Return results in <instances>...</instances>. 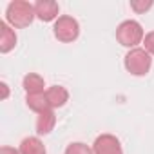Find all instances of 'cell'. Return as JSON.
I'll return each mask as SVG.
<instances>
[{
    "mask_svg": "<svg viewBox=\"0 0 154 154\" xmlns=\"http://www.w3.org/2000/svg\"><path fill=\"white\" fill-rule=\"evenodd\" d=\"M36 13H35V6H31L26 0H15L11 2L6 9V20L11 27L22 29L31 26V22L35 20Z\"/></svg>",
    "mask_w": 154,
    "mask_h": 154,
    "instance_id": "obj_1",
    "label": "cell"
},
{
    "mask_svg": "<svg viewBox=\"0 0 154 154\" xmlns=\"http://www.w3.org/2000/svg\"><path fill=\"white\" fill-rule=\"evenodd\" d=\"M145 38L143 35V27L140 22L136 20H125L118 26L116 29V40L123 45V47H129V49H134L138 44H141Z\"/></svg>",
    "mask_w": 154,
    "mask_h": 154,
    "instance_id": "obj_2",
    "label": "cell"
},
{
    "mask_svg": "<svg viewBox=\"0 0 154 154\" xmlns=\"http://www.w3.org/2000/svg\"><path fill=\"white\" fill-rule=\"evenodd\" d=\"M123 63H125V69H127L131 74H134V76H145V74L150 71L152 58H150V54H149L145 49L134 47V49H131V51L125 54Z\"/></svg>",
    "mask_w": 154,
    "mask_h": 154,
    "instance_id": "obj_3",
    "label": "cell"
},
{
    "mask_svg": "<svg viewBox=\"0 0 154 154\" xmlns=\"http://www.w3.org/2000/svg\"><path fill=\"white\" fill-rule=\"evenodd\" d=\"M53 31H54V36H56L60 42L69 44V42H74L76 38H78V35H80V24L76 22L72 17L63 15V17H60V18L54 22Z\"/></svg>",
    "mask_w": 154,
    "mask_h": 154,
    "instance_id": "obj_4",
    "label": "cell"
},
{
    "mask_svg": "<svg viewBox=\"0 0 154 154\" xmlns=\"http://www.w3.org/2000/svg\"><path fill=\"white\" fill-rule=\"evenodd\" d=\"M93 152L94 154H123V149L116 136L102 134L96 138V141L93 145Z\"/></svg>",
    "mask_w": 154,
    "mask_h": 154,
    "instance_id": "obj_5",
    "label": "cell"
},
{
    "mask_svg": "<svg viewBox=\"0 0 154 154\" xmlns=\"http://www.w3.org/2000/svg\"><path fill=\"white\" fill-rule=\"evenodd\" d=\"M35 13L36 17L42 20V22H53L54 18L58 20V13H60V8L54 0H38L35 4Z\"/></svg>",
    "mask_w": 154,
    "mask_h": 154,
    "instance_id": "obj_6",
    "label": "cell"
},
{
    "mask_svg": "<svg viewBox=\"0 0 154 154\" xmlns=\"http://www.w3.org/2000/svg\"><path fill=\"white\" fill-rule=\"evenodd\" d=\"M17 45V33L8 22H0V53L6 54Z\"/></svg>",
    "mask_w": 154,
    "mask_h": 154,
    "instance_id": "obj_7",
    "label": "cell"
},
{
    "mask_svg": "<svg viewBox=\"0 0 154 154\" xmlns=\"http://www.w3.org/2000/svg\"><path fill=\"white\" fill-rule=\"evenodd\" d=\"M45 96H47V100H49L51 109L63 107V105L67 103V100H69V93H67V89L62 87V85H53V87H49V89L45 91Z\"/></svg>",
    "mask_w": 154,
    "mask_h": 154,
    "instance_id": "obj_8",
    "label": "cell"
},
{
    "mask_svg": "<svg viewBox=\"0 0 154 154\" xmlns=\"http://www.w3.org/2000/svg\"><path fill=\"white\" fill-rule=\"evenodd\" d=\"M20 154H47V150H45V145L42 143V140L40 138H36V136H29V138H26L22 143H20Z\"/></svg>",
    "mask_w": 154,
    "mask_h": 154,
    "instance_id": "obj_9",
    "label": "cell"
},
{
    "mask_svg": "<svg viewBox=\"0 0 154 154\" xmlns=\"http://www.w3.org/2000/svg\"><path fill=\"white\" fill-rule=\"evenodd\" d=\"M44 78L36 72H29L24 76V89L27 94H42L44 93Z\"/></svg>",
    "mask_w": 154,
    "mask_h": 154,
    "instance_id": "obj_10",
    "label": "cell"
},
{
    "mask_svg": "<svg viewBox=\"0 0 154 154\" xmlns=\"http://www.w3.org/2000/svg\"><path fill=\"white\" fill-rule=\"evenodd\" d=\"M26 103H27V107L31 111H35L38 114H42L45 111H51V105H49V100H47L45 93H42V94H27Z\"/></svg>",
    "mask_w": 154,
    "mask_h": 154,
    "instance_id": "obj_11",
    "label": "cell"
},
{
    "mask_svg": "<svg viewBox=\"0 0 154 154\" xmlns=\"http://www.w3.org/2000/svg\"><path fill=\"white\" fill-rule=\"evenodd\" d=\"M54 123H56V116H54V111H45L42 114H38L36 118V132L38 134H49L53 129H54Z\"/></svg>",
    "mask_w": 154,
    "mask_h": 154,
    "instance_id": "obj_12",
    "label": "cell"
},
{
    "mask_svg": "<svg viewBox=\"0 0 154 154\" xmlns=\"http://www.w3.org/2000/svg\"><path fill=\"white\" fill-rule=\"evenodd\" d=\"M65 154H94V152H93V149H89L85 143L76 141V143H71V145L65 149Z\"/></svg>",
    "mask_w": 154,
    "mask_h": 154,
    "instance_id": "obj_13",
    "label": "cell"
},
{
    "mask_svg": "<svg viewBox=\"0 0 154 154\" xmlns=\"http://www.w3.org/2000/svg\"><path fill=\"white\" fill-rule=\"evenodd\" d=\"M152 8V0H132L131 2V9L132 11H136V13H145V11H149Z\"/></svg>",
    "mask_w": 154,
    "mask_h": 154,
    "instance_id": "obj_14",
    "label": "cell"
},
{
    "mask_svg": "<svg viewBox=\"0 0 154 154\" xmlns=\"http://www.w3.org/2000/svg\"><path fill=\"white\" fill-rule=\"evenodd\" d=\"M143 45H145V51H147L149 54H154V31H150V33L145 35Z\"/></svg>",
    "mask_w": 154,
    "mask_h": 154,
    "instance_id": "obj_15",
    "label": "cell"
},
{
    "mask_svg": "<svg viewBox=\"0 0 154 154\" xmlns=\"http://www.w3.org/2000/svg\"><path fill=\"white\" fill-rule=\"evenodd\" d=\"M0 154H20V150H17L13 147H2L0 149Z\"/></svg>",
    "mask_w": 154,
    "mask_h": 154,
    "instance_id": "obj_16",
    "label": "cell"
},
{
    "mask_svg": "<svg viewBox=\"0 0 154 154\" xmlns=\"http://www.w3.org/2000/svg\"><path fill=\"white\" fill-rule=\"evenodd\" d=\"M0 87H2V100H6V98H8V94H9L8 84H6V82H2V84H0Z\"/></svg>",
    "mask_w": 154,
    "mask_h": 154,
    "instance_id": "obj_17",
    "label": "cell"
}]
</instances>
